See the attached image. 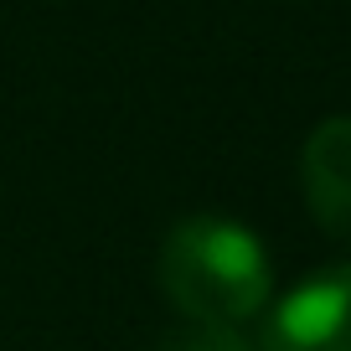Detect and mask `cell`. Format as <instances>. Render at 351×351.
Here are the masks:
<instances>
[{"label":"cell","mask_w":351,"mask_h":351,"mask_svg":"<svg viewBox=\"0 0 351 351\" xmlns=\"http://www.w3.org/2000/svg\"><path fill=\"white\" fill-rule=\"evenodd\" d=\"M160 351H258V346L238 326H197V320H186V326H176L165 336Z\"/></svg>","instance_id":"277c9868"},{"label":"cell","mask_w":351,"mask_h":351,"mask_svg":"<svg viewBox=\"0 0 351 351\" xmlns=\"http://www.w3.org/2000/svg\"><path fill=\"white\" fill-rule=\"evenodd\" d=\"M300 181L315 222L351 248V114L315 124L300 155Z\"/></svg>","instance_id":"3957f363"},{"label":"cell","mask_w":351,"mask_h":351,"mask_svg":"<svg viewBox=\"0 0 351 351\" xmlns=\"http://www.w3.org/2000/svg\"><path fill=\"white\" fill-rule=\"evenodd\" d=\"M160 285L197 326H243L274 295V263L243 222L181 217L160 243Z\"/></svg>","instance_id":"6da1fadb"},{"label":"cell","mask_w":351,"mask_h":351,"mask_svg":"<svg viewBox=\"0 0 351 351\" xmlns=\"http://www.w3.org/2000/svg\"><path fill=\"white\" fill-rule=\"evenodd\" d=\"M258 351H351V263L300 279L274 305Z\"/></svg>","instance_id":"7a4b0ae2"}]
</instances>
